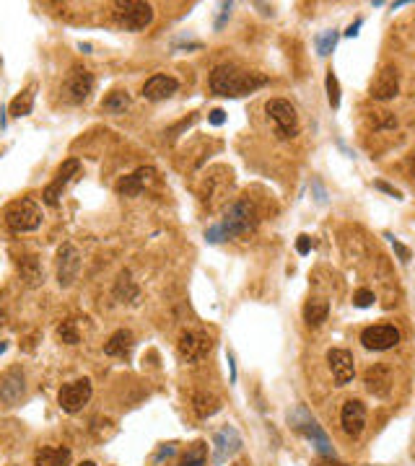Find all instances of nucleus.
<instances>
[{"label": "nucleus", "mask_w": 415, "mask_h": 466, "mask_svg": "<svg viewBox=\"0 0 415 466\" xmlns=\"http://www.w3.org/2000/svg\"><path fill=\"white\" fill-rule=\"evenodd\" d=\"M91 394H94L91 381H88V378H75V381H71V384H65L60 389L58 404L62 407V412L75 415V412H81V409L91 402Z\"/></svg>", "instance_id": "423d86ee"}, {"label": "nucleus", "mask_w": 415, "mask_h": 466, "mask_svg": "<svg viewBox=\"0 0 415 466\" xmlns=\"http://www.w3.org/2000/svg\"><path fill=\"white\" fill-rule=\"evenodd\" d=\"M94 91V75L81 65H73L68 78L62 83V93H65V101L68 104H83Z\"/></svg>", "instance_id": "0eeeda50"}, {"label": "nucleus", "mask_w": 415, "mask_h": 466, "mask_svg": "<svg viewBox=\"0 0 415 466\" xmlns=\"http://www.w3.org/2000/svg\"><path fill=\"white\" fill-rule=\"evenodd\" d=\"M327 365L332 371V378L337 386H348L353 378H356V360L353 355L343 347H335L327 352Z\"/></svg>", "instance_id": "2eb2a0df"}, {"label": "nucleus", "mask_w": 415, "mask_h": 466, "mask_svg": "<svg viewBox=\"0 0 415 466\" xmlns=\"http://www.w3.org/2000/svg\"><path fill=\"white\" fill-rule=\"evenodd\" d=\"M241 451V435L234 425H224L221 430H215L213 435V464L224 466L226 461H231L234 456Z\"/></svg>", "instance_id": "9d476101"}, {"label": "nucleus", "mask_w": 415, "mask_h": 466, "mask_svg": "<svg viewBox=\"0 0 415 466\" xmlns=\"http://www.w3.org/2000/svg\"><path fill=\"white\" fill-rule=\"evenodd\" d=\"M296 252L298 254H309V252H311V238H309L307 233H301L296 238Z\"/></svg>", "instance_id": "72a5a7b5"}, {"label": "nucleus", "mask_w": 415, "mask_h": 466, "mask_svg": "<svg viewBox=\"0 0 415 466\" xmlns=\"http://www.w3.org/2000/svg\"><path fill=\"white\" fill-rule=\"evenodd\" d=\"M34 99H36V86L32 83V86H26L24 91L19 93L16 99L11 101V116H16V119H21V116L32 114V109H34Z\"/></svg>", "instance_id": "b1692460"}, {"label": "nucleus", "mask_w": 415, "mask_h": 466, "mask_svg": "<svg viewBox=\"0 0 415 466\" xmlns=\"http://www.w3.org/2000/svg\"><path fill=\"white\" fill-rule=\"evenodd\" d=\"M3 221H5V225H8L13 233L36 231V228L42 225V208L29 197L16 199V202H11V205L5 208Z\"/></svg>", "instance_id": "39448f33"}, {"label": "nucleus", "mask_w": 415, "mask_h": 466, "mask_svg": "<svg viewBox=\"0 0 415 466\" xmlns=\"http://www.w3.org/2000/svg\"><path fill=\"white\" fill-rule=\"evenodd\" d=\"M130 93L128 91H112L107 96V99H104V101H102V109H104V112H107V114H115V116H119V114H125V112H128V109H130Z\"/></svg>", "instance_id": "bb28decb"}, {"label": "nucleus", "mask_w": 415, "mask_h": 466, "mask_svg": "<svg viewBox=\"0 0 415 466\" xmlns=\"http://www.w3.org/2000/svg\"><path fill=\"white\" fill-rule=\"evenodd\" d=\"M192 409H195V415H198L200 419H208V417H213L215 412L221 409V402H218L213 394L198 391V394L192 396Z\"/></svg>", "instance_id": "393cba45"}, {"label": "nucleus", "mask_w": 415, "mask_h": 466, "mask_svg": "<svg viewBox=\"0 0 415 466\" xmlns=\"http://www.w3.org/2000/svg\"><path fill=\"white\" fill-rule=\"evenodd\" d=\"M374 186H377V189H381V192H387V195H392L394 199H403V192H400V189H394V186H390L387 182H377Z\"/></svg>", "instance_id": "e433bc0d"}, {"label": "nucleus", "mask_w": 415, "mask_h": 466, "mask_svg": "<svg viewBox=\"0 0 415 466\" xmlns=\"http://www.w3.org/2000/svg\"><path fill=\"white\" fill-rule=\"evenodd\" d=\"M361 345L374 352H384L400 345V329L394 324H374L361 332Z\"/></svg>", "instance_id": "1a4fd4ad"}, {"label": "nucleus", "mask_w": 415, "mask_h": 466, "mask_svg": "<svg viewBox=\"0 0 415 466\" xmlns=\"http://www.w3.org/2000/svg\"><path fill=\"white\" fill-rule=\"evenodd\" d=\"M19 272H21V278L26 280V285H32V288L45 280V269L39 267L36 256H24V259L19 262Z\"/></svg>", "instance_id": "cd10ccee"}, {"label": "nucleus", "mask_w": 415, "mask_h": 466, "mask_svg": "<svg viewBox=\"0 0 415 466\" xmlns=\"http://www.w3.org/2000/svg\"><path fill=\"white\" fill-rule=\"evenodd\" d=\"M71 448L65 445H45L34 454V466H71Z\"/></svg>", "instance_id": "412c9836"}, {"label": "nucleus", "mask_w": 415, "mask_h": 466, "mask_svg": "<svg viewBox=\"0 0 415 466\" xmlns=\"http://www.w3.org/2000/svg\"><path fill=\"white\" fill-rule=\"evenodd\" d=\"M327 314H330V303L320 301V298H311L304 306V321L309 326H320L322 321H327Z\"/></svg>", "instance_id": "a878e982"}, {"label": "nucleus", "mask_w": 415, "mask_h": 466, "mask_svg": "<svg viewBox=\"0 0 415 466\" xmlns=\"http://www.w3.org/2000/svg\"><path fill=\"white\" fill-rule=\"evenodd\" d=\"M410 171H413V176H415V156H413V161H410Z\"/></svg>", "instance_id": "c03bdc74"}, {"label": "nucleus", "mask_w": 415, "mask_h": 466, "mask_svg": "<svg viewBox=\"0 0 415 466\" xmlns=\"http://www.w3.org/2000/svg\"><path fill=\"white\" fill-rule=\"evenodd\" d=\"M81 272V252L68 241L58 249V282L60 288H71L73 282L78 280Z\"/></svg>", "instance_id": "ddd939ff"}, {"label": "nucleus", "mask_w": 415, "mask_h": 466, "mask_svg": "<svg viewBox=\"0 0 415 466\" xmlns=\"http://www.w3.org/2000/svg\"><path fill=\"white\" fill-rule=\"evenodd\" d=\"M314 45H317V55H320V58H327L332 49H335V45H337V32H335V29L324 32V34H320L314 39Z\"/></svg>", "instance_id": "c756f323"}, {"label": "nucleus", "mask_w": 415, "mask_h": 466, "mask_svg": "<svg viewBox=\"0 0 415 466\" xmlns=\"http://www.w3.org/2000/svg\"><path fill=\"white\" fill-rule=\"evenodd\" d=\"M154 182H156V169L154 166H143L138 171H132L130 176L119 179L117 195H122V197H141L143 189L148 184H154Z\"/></svg>", "instance_id": "a211bd4d"}, {"label": "nucleus", "mask_w": 415, "mask_h": 466, "mask_svg": "<svg viewBox=\"0 0 415 466\" xmlns=\"http://www.w3.org/2000/svg\"><path fill=\"white\" fill-rule=\"evenodd\" d=\"M361 26H364V19H356V21L345 29V36H351V39H353V36H358V29H361Z\"/></svg>", "instance_id": "4c0bfd02"}, {"label": "nucleus", "mask_w": 415, "mask_h": 466, "mask_svg": "<svg viewBox=\"0 0 415 466\" xmlns=\"http://www.w3.org/2000/svg\"><path fill=\"white\" fill-rule=\"evenodd\" d=\"M296 415L301 417V422H298V425H294V428H296L301 435H307L309 441H311V445H314V448H317L322 456L335 458V448H332V443H330V438H327V432H324L320 425H317V419L309 417L307 409H304V407H298Z\"/></svg>", "instance_id": "f8f14e48"}, {"label": "nucleus", "mask_w": 415, "mask_h": 466, "mask_svg": "<svg viewBox=\"0 0 415 466\" xmlns=\"http://www.w3.org/2000/svg\"><path fill=\"white\" fill-rule=\"evenodd\" d=\"M368 93H371L374 101H392L400 93V73H397V68H392V65L381 68L379 75L371 81Z\"/></svg>", "instance_id": "dca6fc26"}, {"label": "nucleus", "mask_w": 415, "mask_h": 466, "mask_svg": "<svg viewBox=\"0 0 415 466\" xmlns=\"http://www.w3.org/2000/svg\"><path fill=\"white\" fill-rule=\"evenodd\" d=\"M265 114H268V122L273 125V132L278 140H294L301 132L296 106L285 99H270L265 104Z\"/></svg>", "instance_id": "7ed1b4c3"}, {"label": "nucleus", "mask_w": 415, "mask_h": 466, "mask_svg": "<svg viewBox=\"0 0 415 466\" xmlns=\"http://www.w3.org/2000/svg\"><path fill=\"white\" fill-rule=\"evenodd\" d=\"M58 339L60 342H65V345H78L81 342V334H78V326H75V321H62V324L58 326Z\"/></svg>", "instance_id": "2f4dec72"}, {"label": "nucleus", "mask_w": 415, "mask_h": 466, "mask_svg": "<svg viewBox=\"0 0 415 466\" xmlns=\"http://www.w3.org/2000/svg\"><path fill=\"white\" fill-rule=\"evenodd\" d=\"M179 88V81L177 78H171V75H151L148 81L143 83V96L148 99V101H161V99H169L171 93H177Z\"/></svg>", "instance_id": "aec40b11"}, {"label": "nucleus", "mask_w": 415, "mask_h": 466, "mask_svg": "<svg viewBox=\"0 0 415 466\" xmlns=\"http://www.w3.org/2000/svg\"><path fill=\"white\" fill-rule=\"evenodd\" d=\"M208 122H211L213 127H221V125L226 122V112H224V109H213V112H211V116H208Z\"/></svg>", "instance_id": "c9c22d12"}, {"label": "nucleus", "mask_w": 415, "mask_h": 466, "mask_svg": "<svg viewBox=\"0 0 415 466\" xmlns=\"http://www.w3.org/2000/svg\"><path fill=\"white\" fill-rule=\"evenodd\" d=\"M132 350V332L130 329H117L109 342L104 345V352H107L109 358H125V355H130Z\"/></svg>", "instance_id": "4be33fe9"}, {"label": "nucleus", "mask_w": 415, "mask_h": 466, "mask_svg": "<svg viewBox=\"0 0 415 466\" xmlns=\"http://www.w3.org/2000/svg\"><path fill=\"white\" fill-rule=\"evenodd\" d=\"M340 425L348 438H361V432L366 428V404L361 399H348L340 412Z\"/></svg>", "instance_id": "4468645a"}, {"label": "nucleus", "mask_w": 415, "mask_h": 466, "mask_svg": "<svg viewBox=\"0 0 415 466\" xmlns=\"http://www.w3.org/2000/svg\"><path fill=\"white\" fill-rule=\"evenodd\" d=\"M112 16L125 32H143L154 21V5L143 0H117L112 3Z\"/></svg>", "instance_id": "20e7f679"}, {"label": "nucleus", "mask_w": 415, "mask_h": 466, "mask_svg": "<svg viewBox=\"0 0 415 466\" xmlns=\"http://www.w3.org/2000/svg\"><path fill=\"white\" fill-rule=\"evenodd\" d=\"M5 324V314H3V311H0V326Z\"/></svg>", "instance_id": "a18cd8bd"}, {"label": "nucleus", "mask_w": 415, "mask_h": 466, "mask_svg": "<svg viewBox=\"0 0 415 466\" xmlns=\"http://www.w3.org/2000/svg\"><path fill=\"white\" fill-rule=\"evenodd\" d=\"M78 49H81V52H91V45H83V42H81V45H78Z\"/></svg>", "instance_id": "79ce46f5"}, {"label": "nucleus", "mask_w": 415, "mask_h": 466, "mask_svg": "<svg viewBox=\"0 0 415 466\" xmlns=\"http://www.w3.org/2000/svg\"><path fill=\"white\" fill-rule=\"evenodd\" d=\"M26 394V381H24V371L21 368H11L0 376V402L3 404H19Z\"/></svg>", "instance_id": "f3484780"}, {"label": "nucleus", "mask_w": 415, "mask_h": 466, "mask_svg": "<svg viewBox=\"0 0 415 466\" xmlns=\"http://www.w3.org/2000/svg\"><path fill=\"white\" fill-rule=\"evenodd\" d=\"M78 466H96L94 461H83V464H78Z\"/></svg>", "instance_id": "49530a36"}, {"label": "nucleus", "mask_w": 415, "mask_h": 466, "mask_svg": "<svg viewBox=\"0 0 415 466\" xmlns=\"http://www.w3.org/2000/svg\"><path fill=\"white\" fill-rule=\"evenodd\" d=\"M314 466H348V464L337 461V458H320V461H317Z\"/></svg>", "instance_id": "ea45409f"}, {"label": "nucleus", "mask_w": 415, "mask_h": 466, "mask_svg": "<svg viewBox=\"0 0 415 466\" xmlns=\"http://www.w3.org/2000/svg\"><path fill=\"white\" fill-rule=\"evenodd\" d=\"M213 350V339L208 334H195V332H185L177 342V352L185 363H200L211 355Z\"/></svg>", "instance_id": "9b49d317"}, {"label": "nucleus", "mask_w": 415, "mask_h": 466, "mask_svg": "<svg viewBox=\"0 0 415 466\" xmlns=\"http://www.w3.org/2000/svg\"><path fill=\"white\" fill-rule=\"evenodd\" d=\"M387 238L392 241V246H394V252L400 254V259H403V262H407V259H410V249H407L405 244H400V241H397L394 236H387Z\"/></svg>", "instance_id": "f704fd0d"}, {"label": "nucleus", "mask_w": 415, "mask_h": 466, "mask_svg": "<svg viewBox=\"0 0 415 466\" xmlns=\"http://www.w3.org/2000/svg\"><path fill=\"white\" fill-rule=\"evenodd\" d=\"M324 88H327V101H330L332 109H337L340 106V83H337V75L327 70V75H324Z\"/></svg>", "instance_id": "7c9ffc66"}, {"label": "nucleus", "mask_w": 415, "mask_h": 466, "mask_svg": "<svg viewBox=\"0 0 415 466\" xmlns=\"http://www.w3.org/2000/svg\"><path fill=\"white\" fill-rule=\"evenodd\" d=\"M228 371H231V384H237V360L231 352H228Z\"/></svg>", "instance_id": "58836bf2"}, {"label": "nucleus", "mask_w": 415, "mask_h": 466, "mask_svg": "<svg viewBox=\"0 0 415 466\" xmlns=\"http://www.w3.org/2000/svg\"><path fill=\"white\" fill-rule=\"evenodd\" d=\"M268 75L262 73H254V70H241L237 65H215L211 78H208V86L215 96H247V93H254L257 88L268 86Z\"/></svg>", "instance_id": "f257e3e1"}, {"label": "nucleus", "mask_w": 415, "mask_h": 466, "mask_svg": "<svg viewBox=\"0 0 415 466\" xmlns=\"http://www.w3.org/2000/svg\"><path fill=\"white\" fill-rule=\"evenodd\" d=\"M174 451H177V448H174V443H169L166 448H161V451H158V456H156V458H164V456H171Z\"/></svg>", "instance_id": "a19ab883"}, {"label": "nucleus", "mask_w": 415, "mask_h": 466, "mask_svg": "<svg viewBox=\"0 0 415 466\" xmlns=\"http://www.w3.org/2000/svg\"><path fill=\"white\" fill-rule=\"evenodd\" d=\"M364 384H366V391L374 396H387L392 391V384H394V378H392V371L387 365H371L364 376Z\"/></svg>", "instance_id": "6ab92c4d"}, {"label": "nucleus", "mask_w": 415, "mask_h": 466, "mask_svg": "<svg viewBox=\"0 0 415 466\" xmlns=\"http://www.w3.org/2000/svg\"><path fill=\"white\" fill-rule=\"evenodd\" d=\"M257 223H260V212L254 208V202L241 197L228 205L224 221L218 223V225H211V228L205 231V238H208L211 244H218V241H224V238H234V236H244V233L254 231Z\"/></svg>", "instance_id": "f03ea898"}, {"label": "nucleus", "mask_w": 415, "mask_h": 466, "mask_svg": "<svg viewBox=\"0 0 415 466\" xmlns=\"http://www.w3.org/2000/svg\"><path fill=\"white\" fill-rule=\"evenodd\" d=\"M374 301H377V295L368 288H361V291L353 293V306H358V308H368V306H374Z\"/></svg>", "instance_id": "473e14b6"}, {"label": "nucleus", "mask_w": 415, "mask_h": 466, "mask_svg": "<svg viewBox=\"0 0 415 466\" xmlns=\"http://www.w3.org/2000/svg\"><path fill=\"white\" fill-rule=\"evenodd\" d=\"M78 171H81V161H78V158H68V161H62V166H60L58 174H55V179H52V182L45 186V192H42L45 205L55 208V205L60 202V197H62V192H65V186L71 184L73 179L78 176Z\"/></svg>", "instance_id": "6e6552de"}, {"label": "nucleus", "mask_w": 415, "mask_h": 466, "mask_svg": "<svg viewBox=\"0 0 415 466\" xmlns=\"http://www.w3.org/2000/svg\"><path fill=\"white\" fill-rule=\"evenodd\" d=\"M179 466H208V445L202 441L192 443L187 448V454L182 456Z\"/></svg>", "instance_id": "c85d7f7f"}, {"label": "nucleus", "mask_w": 415, "mask_h": 466, "mask_svg": "<svg viewBox=\"0 0 415 466\" xmlns=\"http://www.w3.org/2000/svg\"><path fill=\"white\" fill-rule=\"evenodd\" d=\"M115 298L117 301H128V303H138V298H141V291H138V285H135V280H132V275L125 269V272H119L117 282H115Z\"/></svg>", "instance_id": "5701e85b"}, {"label": "nucleus", "mask_w": 415, "mask_h": 466, "mask_svg": "<svg viewBox=\"0 0 415 466\" xmlns=\"http://www.w3.org/2000/svg\"><path fill=\"white\" fill-rule=\"evenodd\" d=\"M5 350H8V342H0V355H3Z\"/></svg>", "instance_id": "37998d69"}]
</instances>
